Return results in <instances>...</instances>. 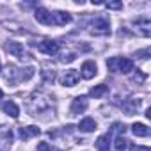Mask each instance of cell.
Wrapping results in <instances>:
<instances>
[{
	"instance_id": "obj_1",
	"label": "cell",
	"mask_w": 151,
	"mask_h": 151,
	"mask_svg": "<svg viewBox=\"0 0 151 151\" xmlns=\"http://www.w3.org/2000/svg\"><path fill=\"white\" fill-rule=\"evenodd\" d=\"M50 105H52V100L46 94H43V93H34L27 100V110H29L30 116H37V114L48 110Z\"/></svg>"
},
{
	"instance_id": "obj_2",
	"label": "cell",
	"mask_w": 151,
	"mask_h": 151,
	"mask_svg": "<svg viewBox=\"0 0 151 151\" xmlns=\"http://www.w3.org/2000/svg\"><path fill=\"white\" fill-rule=\"evenodd\" d=\"M37 50L45 55H55L59 52V43L57 41H52V39H45L37 45Z\"/></svg>"
},
{
	"instance_id": "obj_3",
	"label": "cell",
	"mask_w": 151,
	"mask_h": 151,
	"mask_svg": "<svg viewBox=\"0 0 151 151\" xmlns=\"http://www.w3.org/2000/svg\"><path fill=\"white\" fill-rule=\"evenodd\" d=\"M6 50L13 55V57H16V59H20V60H23L25 57H27V53H25V48H23V45L22 43H16V41H9L7 45H6Z\"/></svg>"
},
{
	"instance_id": "obj_4",
	"label": "cell",
	"mask_w": 151,
	"mask_h": 151,
	"mask_svg": "<svg viewBox=\"0 0 151 151\" xmlns=\"http://www.w3.org/2000/svg\"><path fill=\"white\" fill-rule=\"evenodd\" d=\"M87 98L86 96H78V98H75L73 100V103H71V109H69V112H71V116H78V114H82V112H86L87 110Z\"/></svg>"
},
{
	"instance_id": "obj_5",
	"label": "cell",
	"mask_w": 151,
	"mask_h": 151,
	"mask_svg": "<svg viewBox=\"0 0 151 151\" xmlns=\"http://www.w3.org/2000/svg\"><path fill=\"white\" fill-rule=\"evenodd\" d=\"M91 27H93V32L94 34H109L110 32V22L107 18H103V16L96 18Z\"/></svg>"
},
{
	"instance_id": "obj_6",
	"label": "cell",
	"mask_w": 151,
	"mask_h": 151,
	"mask_svg": "<svg viewBox=\"0 0 151 151\" xmlns=\"http://www.w3.org/2000/svg\"><path fill=\"white\" fill-rule=\"evenodd\" d=\"M96 73H98V66H96L94 60H86V62L82 64V77H84L86 80L94 78Z\"/></svg>"
},
{
	"instance_id": "obj_7",
	"label": "cell",
	"mask_w": 151,
	"mask_h": 151,
	"mask_svg": "<svg viewBox=\"0 0 151 151\" xmlns=\"http://www.w3.org/2000/svg\"><path fill=\"white\" fill-rule=\"evenodd\" d=\"M11 142H13V132H11L9 126H4L2 124V126H0V149L9 147Z\"/></svg>"
},
{
	"instance_id": "obj_8",
	"label": "cell",
	"mask_w": 151,
	"mask_h": 151,
	"mask_svg": "<svg viewBox=\"0 0 151 151\" xmlns=\"http://www.w3.org/2000/svg\"><path fill=\"white\" fill-rule=\"evenodd\" d=\"M80 80V73L77 69H68L64 73V77H62V86L66 87H73V86H77V82Z\"/></svg>"
},
{
	"instance_id": "obj_9",
	"label": "cell",
	"mask_w": 151,
	"mask_h": 151,
	"mask_svg": "<svg viewBox=\"0 0 151 151\" xmlns=\"http://www.w3.org/2000/svg\"><path fill=\"white\" fill-rule=\"evenodd\" d=\"M34 18H36L39 23H43V25H52V23H53L52 13H50L48 9H45V7H37V9L34 11Z\"/></svg>"
},
{
	"instance_id": "obj_10",
	"label": "cell",
	"mask_w": 151,
	"mask_h": 151,
	"mask_svg": "<svg viewBox=\"0 0 151 151\" xmlns=\"http://www.w3.org/2000/svg\"><path fill=\"white\" fill-rule=\"evenodd\" d=\"M52 20H53V25L62 27V25L71 23V14H69V13H64V11H55V13L52 14Z\"/></svg>"
},
{
	"instance_id": "obj_11",
	"label": "cell",
	"mask_w": 151,
	"mask_h": 151,
	"mask_svg": "<svg viewBox=\"0 0 151 151\" xmlns=\"http://www.w3.org/2000/svg\"><path fill=\"white\" fill-rule=\"evenodd\" d=\"M139 107H140V100H133V98H130V100H126V101L123 103V110H124L126 116H133V114H137Z\"/></svg>"
},
{
	"instance_id": "obj_12",
	"label": "cell",
	"mask_w": 151,
	"mask_h": 151,
	"mask_svg": "<svg viewBox=\"0 0 151 151\" xmlns=\"http://www.w3.org/2000/svg\"><path fill=\"white\" fill-rule=\"evenodd\" d=\"M39 133H41V130H39L37 126H34V124H30V126H22V128H20V137H22L23 140L32 139V137H37Z\"/></svg>"
},
{
	"instance_id": "obj_13",
	"label": "cell",
	"mask_w": 151,
	"mask_h": 151,
	"mask_svg": "<svg viewBox=\"0 0 151 151\" xmlns=\"http://www.w3.org/2000/svg\"><path fill=\"white\" fill-rule=\"evenodd\" d=\"M96 128H98V123H96L93 117H84V119L80 121V124H78V130H80V132H84V133L94 132Z\"/></svg>"
},
{
	"instance_id": "obj_14",
	"label": "cell",
	"mask_w": 151,
	"mask_h": 151,
	"mask_svg": "<svg viewBox=\"0 0 151 151\" xmlns=\"http://www.w3.org/2000/svg\"><path fill=\"white\" fill-rule=\"evenodd\" d=\"M130 71H133V62L130 60V59H126V57H119V60H117V73H130Z\"/></svg>"
},
{
	"instance_id": "obj_15",
	"label": "cell",
	"mask_w": 151,
	"mask_h": 151,
	"mask_svg": "<svg viewBox=\"0 0 151 151\" xmlns=\"http://www.w3.org/2000/svg\"><path fill=\"white\" fill-rule=\"evenodd\" d=\"M2 110L7 114V116H11V117H18L20 116V109H18V105L14 103V101H6L4 105H2Z\"/></svg>"
},
{
	"instance_id": "obj_16",
	"label": "cell",
	"mask_w": 151,
	"mask_h": 151,
	"mask_svg": "<svg viewBox=\"0 0 151 151\" xmlns=\"http://www.w3.org/2000/svg\"><path fill=\"white\" fill-rule=\"evenodd\" d=\"M94 144H96V149H98V151H109V149H110V133L98 137V140H96Z\"/></svg>"
},
{
	"instance_id": "obj_17",
	"label": "cell",
	"mask_w": 151,
	"mask_h": 151,
	"mask_svg": "<svg viewBox=\"0 0 151 151\" xmlns=\"http://www.w3.org/2000/svg\"><path fill=\"white\" fill-rule=\"evenodd\" d=\"M135 25H137V29H139V32H140L142 36H149V34H151V22H149V20H146V18L137 20Z\"/></svg>"
},
{
	"instance_id": "obj_18",
	"label": "cell",
	"mask_w": 151,
	"mask_h": 151,
	"mask_svg": "<svg viewBox=\"0 0 151 151\" xmlns=\"http://www.w3.org/2000/svg\"><path fill=\"white\" fill-rule=\"evenodd\" d=\"M132 132L137 135V137H147L149 135V128L142 123H133L132 124Z\"/></svg>"
},
{
	"instance_id": "obj_19",
	"label": "cell",
	"mask_w": 151,
	"mask_h": 151,
	"mask_svg": "<svg viewBox=\"0 0 151 151\" xmlns=\"http://www.w3.org/2000/svg\"><path fill=\"white\" fill-rule=\"evenodd\" d=\"M109 93V86H105V84H100V86H94L91 91H89V94L93 96V98H101V96H105Z\"/></svg>"
},
{
	"instance_id": "obj_20",
	"label": "cell",
	"mask_w": 151,
	"mask_h": 151,
	"mask_svg": "<svg viewBox=\"0 0 151 151\" xmlns=\"http://www.w3.org/2000/svg\"><path fill=\"white\" fill-rule=\"evenodd\" d=\"M126 149H128V140L123 135H117L114 142V151H126Z\"/></svg>"
},
{
	"instance_id": "obj_21",
	"label": "cell",
	"mask_w": 151,
	"mask_h": 151,
	"mask_svg": "<svg viewBox=\"0 0 151 151\" xmlns=\"http://www.w3.org/2000/svg\"><path fill=\"white\" fill-rule=\"evenodd\" d=\"M41 77H43V80H45L46 84H53L55 78H57V73H55L53 69H43V71H41Z\"/></svg>"
},
{
	"instance_id": "obj_22",
	"label": "cell",
	"mask_w": 151,
	"mask_h": 151,
	"mask_svg": "<svg viewBox=\"0 0 151 151\" xmlns=\"http://www.w3.org/2000/svg\"><path fill=\"white\" fill-rule=\"evenodd\" d=\"M34 73H36V69H34L32 66H29V68H25V69H20V80H23V82L30 80V78L34 77Z\"/></svg>"
},
{
	"instance_id": "obj_23",
	"label": "cell",
	"mask_w": 151,
	"mask_h": 151,
	"mask_svg": "<svg viewBox=\"0 0 151 151\" xmlns=\"http://www.w3.org/2000/svg\"><path fill=\"white\" fill-rule=\"evenodd\" d=\"M132 80H133V82H137V84H142V82L146 80V75H144L142 71H139V69H137V73L133 75V78H132Z\"/></svg>"
},
{
	"instance_id": "obj_24",
	"label": "cell",
	"mask_w": 151,
	"mask_h": 151,
	"mask_svg": "<svg viewBox=\"0 0 151 151\" xmlns=\"http://www.w3.org/2000/svg\"><path fill=\"white\" fill-rule=\"evenodd\" d=\"M75 59H77V55L71 53V52H69V53H62V57H60V60H62V62H73Z\"/></svg>"
},
{
	"instance_id": "obj_25",
	"label": "cell",
	"mask_w": 151,
	"mask_h": 151,
	"mask_svg": "<svg viewBox=\"0 0 151 151\" xmlns=\"http://www.w3.org/2000/svg\"><path fill=\"white\" fill-rule=\"evenodd\" d=\"M36 151H52V146H50L48 142H39Z\"/></svg>"
},
{
	"instance_id": "obj_26",
	"label": "cell",
	"mask_w": 151,
	"mask_h": 151,
	"mask_svg": "<svg viewBox=\"0 0 151 151\" xmlns=\"http://www.w3.org/2000/svg\"><path fill=\"white\" fill-rule=\"evenodd\" d=\"M105 6H107L109 9H123V4H121V2H107Z\"/></svg>"
},
{
	"instance_id": "obj_27",
	"label": "cell",
	"mask_w": 151,
	"mask_h": 151,
	"mask_svg": "<svg viewBox=\"0 0 151 151\" xmlns=\"http://www.w3.org/2000/svg\"><path fill=\"white\" fill-rule=\"evenodd\" d=\"M133 151H151V149H149V147H146V146H137Z\"/></svg>"
},
{
	"instance_id": "obj_28",
	"label": "cell",
	"mask_w": 151,
	"mask_h": 151,
	"mask_svg": "<svg viewBox=\"0 0 151 151\" xmlns=\"http://www.w3.org/2000/svg\"><path fill=\"white\" fill-rule=\"evenodd\" d=\"M2 96H4V93H2V89H0V100H2Z\"/></svg>"
},
{
	"instance_id": "obj_29",
	"label": "cell",
	"mask_w": 151,
	"mask_h": 151,
	"mask_svg": "<svg viewBox=\"0 0 151 151\" xmlns=\"http://www.w3.org/2000/svg\"><path fill=\"white\" fill-rule=\"evenodd\" d=\"M0 71H2V66H0Z\"/></svg>"
}]
</instances>
